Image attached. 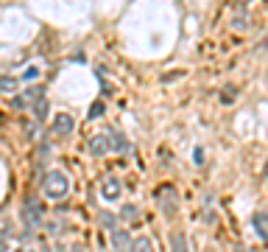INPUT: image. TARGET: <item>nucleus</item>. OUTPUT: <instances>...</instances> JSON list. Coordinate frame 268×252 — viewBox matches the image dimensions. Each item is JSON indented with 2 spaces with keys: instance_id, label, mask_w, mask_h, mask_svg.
<instances>
[{
  "instance_id": "4468645a",
  "label": "nucleus",
  "mask_w": 268,
  "mask_h": 252,
  "mask_svg": "<svg viewBox=\"0 0 268 252\" xmlns=\"http://www.w3.org/2000/svg\"><path fill=\"white\" fill-rule=\"evenodd\" d=\"M101 112H103V104L98 101V104H92V112H89V118H98Z\"/></svg>"
},
{
  "instance_id": "dca6fc26",
  "label": "nucleus",
  "mask_w": 268,
  "mask_h": 252,
  "mask_svg": "<svg viewBox=\"0 0 268 252\" xmlns=\"http://www.w3.org/2000/svg\"><path fill=\"white\" fill-rule=\"evenodd\" d=\"M70 252H81V246H70Z\"/></svg>"
},
{
  "instance_id": "1a4fd4ad",
  "label": "nucleus",
  "mask_w": 268,
  "mask_h": 252,
  "mask_svg": "<svg viewBox=\"0 0 268 252\" xmlns=\"http://www.w3.org/2000/svg\"><path fill=\"white\" fill-rule=\"evenodd\" d=\"M129 249H131V252H154V249H151V241H148V238H137V241H131Z\"/></svg>"
},
{
  "instance_id": "ddd939ff",
  "label": "nucleus",
  "mask_w": 268,
  "mask_h": 252,
  "mask_svg": "<svg viewBox=\"0 0 268 252\" xmlns=\"http://www.w3.org/2000/svg\"><path fill=\"white\" fill-rule=\"evenodd\" d=\"M101 222H103V227H106V230H115V227H118V219H115V216H106V213L101 216Z\"/></svg>"
},
{
  "instance_id": "6e6552de",
  "label": "nucleus",
  "mask_w": 268,
  "mask_h": 252,
  "mask_svg": "<svg viewBox=\"0 0 268 252\" xmlns=\"http://www.w3.org/2000/svg\"><path fill=\"white\" fill-rule=\"evenodd\" d=\"M171 252H187V241L182 233H173L171 235Z\"/></svg>"
},
{
  "instance_id": "f03ea898",
  "label": "nucleus",
  "mask_w": 268,
  "mask_h": 252,
  "mask_svg": "<svg viewBox=\"0 0 268 252\" xmlns=\"http://www.w3.org/2000/svg\"><path fill=\"white\" fill-rule=\"evenodd\" d=\"M20 219H23V224L28 230H36V227L45 224V210H42V204L36 202V199H25L23 210H20Z\"/></svg>"
},
{
  "instance_id": "a211bd4d",
  "label": "nucleus",
  "mask_w": 268,
  "mask_h": 252,
  "mask_svg": "<svg viewBox=\"0 0 268 252\" xmlns=\"http://www.w3.org/2000/svg\"><path fill=\"white\" fill-rule=\"evenodd\" d=\"M235 252H246V249H240V246H238V249H235Z\"/></svg>"
},
{
  "instance_id": "2eb2a0df",
  "label": "nucleus",
  "mask_w": 268,
  "mask_h": 252,
  "mask_svg": "<svg viewBox=\"0 0 268 252\" xmlns=\"http://www.w3.org/2000/svg\"><path fill=\"white\" fill-rule=\"evenodd\" d=\"M123 216H126V219L137 216V207H131V204H126V207H123Z\"/></svg>"
},
{
  "instance_id": "0eeeda50",
  "label": "nucleus",
  "mask_w": 268,
  "mask_h": 252,
  "mask_svg": "<svg viewBox=\"0 0 268 252\" xmlns=\"http://www.w3.org/2000/svg\"><path fill=\"white\" fill-rule=\"evenodd\" d=\"M112 244L118 246V249H129V246H131L129 233H123V230H118V227H115V230H112Z\"/></svg>"
},
{
  "instance_id": "f3484780",
  "label": "nucleus",
  "mask_w": 268,
  "mask_h": 252,
  "mask_svg": "<svg viewBox=\"0 0 268 252\" xmlns=\"http://www.w3.org/2000/svg\"><path fill=\"white\" fill-rule=\"evenodd\" d=\"M238 3H251V0H238Z\"/></svg>"
},
{
  "instance_id": "39448f33",
  "label": "nucleus",
  "mask_w": 268,
  "mask_h": 252,
  "mask_svg": "<svg viewBox=\"0 0 268 252\" xmlns=\"http://www.w3.org/2000/svg\"><path fill=\"white\" fill-rule=\"evenodd\" d=\"M103 199H106V202H112V199H118L120 196V191H123V185H120V180L118 177H109L106 182H103Z\"/></svg>"
},
{
  "instance_id": "9d476101",
  "label": "nucleus",
  "mask_w": 268,
  "mask_h": 252,
  "mask_svg": "<svg viewBox=\"0 0 268 252\" xmlns=\"http://www.w3.org/2000/svg\"><path fill=\"white\" fill-rule=\"evenodd\" d=\"M14 87H17V78H12V76H0V90H3V93H12Z\"/></svg>"
},
{
  "instance_id": "9b49d317",
  "label": "nucleus",
  "mask_w": 268,
  "mask_h": 252,
  "mask_svg": "<svg viewBox=\"0 0 268 252\" xmlns=\"http://www.w3.org/2000/svg\"><path fill=\"white\" fill-rule=\"evenodd\" d=\"M109 140H112V146H115V149H120V151H129V143L123 140V135L112 132V135H109Z\"/></svg>"
},
{
  "instance_id": "f8f14e48",
  "label": "nucleus",
  "mask_w": 268,
  "mask_h": 252,
  "mask_svg": "<svg viewBox=\"0 0 268 252\" xmlns=\"http://www.w3.org/2000/svg\"><path fill=\"white\" fill-rule=\"evenodd\" d=\"M45 112H48V101H42V96L36 98V118H45Z\"/></svg>"
},
{
  "instance_id": "f257e3e1",
  "label": "nucleus",
  "mask_w": 268,
  "mask_h": 252,
  "mask_svg": "<svg viewBox=\"0 0 268 252\" xmlns=\"http://www.w3.org/2000/svg\"><path fill=\"white\" fill-rule=\"evenodd\" d=\"M42 191H45L48 199L59 202V199H65L67 193H70V180H67V174H62V171H50V174L42 180Z\"/></svg>"
},
{
  "instance_id": "20e7f679",
  "label": "nucleus",
  "mask_w": 268,
  "mask_h": 252,
  "mask_svg": "<svg viewBox=\"0 0 268 252\" xmlns=\"http://www.w3.org/2000/svg\"><path fill=\"white\" fill-rule=\"evenodd\" d=\"M112 149V140H109V132H101V135H92L89 138V154L92 157H101Z\"/></svg>"
},
{
  "instance_id": "423d86ee",
  "label": "nucleus",
  "mask_w": 268,
  "mask_h": 252,
  "mask_svg": "<svg viewBox=\"0 0 268 252\" xmlns=\"http://www.w3.org/2000/svg\"><path fill=\"white\" fill-rule=\"evenodd\" d=\"M251 222H254L257 235L268 241V213H254V219H251Z\"/></svg>"
},
{
  "instance_id": "7ed1b4c3",
  "label": "nucleus",
  "mask_w": 268,
  "mask_h": 252,
  "mask_svg": "<svg viewBox=\"0 0 268 252\" xmlns=\"http://www.w3.org/2000/svg\"><path fill=\"white\" fill-rule=\"evenodd\" d=\"M73 126H76V120H73V115H67V112H59L53 118V126H50V132L56 135V138H65V135H70L73 132Z\"/></svg>"
}]
</instances>
